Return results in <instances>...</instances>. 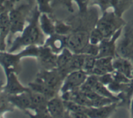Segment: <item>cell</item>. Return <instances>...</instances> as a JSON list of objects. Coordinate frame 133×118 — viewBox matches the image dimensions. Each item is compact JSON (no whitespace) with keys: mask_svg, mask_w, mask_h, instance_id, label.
Returning <instances> with one entry per match:
<instances>
[{"mask_svg":"<svg viewBox=\"0 0 133 118\" xmlns=\"http://www.w3.org/2000/svg\"><path fill=\"white\" fill-rule=\"evenodd\" d=\"M103 39V35L97 27L94 29L89 33V43L90 44L99 45Z\"/></svg>","mask_w":133,"mask_h":118,"instance_id":"obj_28","label":"cell"},{"mask_svg":"<svg viewBox=\"0 0 133 118\" xmlns=\"http://www.w3.org/2000/svg\"><path fill=\"white\" fill-rule=\"evenodd\" d=\"M22 32L23 33L22 35L17 37L13 41L8 52L13 53L23 46L35 44L40 39V31L35 23H31L26 27Z\"/></svg>","mask_w":133,"mask_h":118,"instance_id":"obj_1","label":"cell"},{"mask_svg":"<svg viewBox=\"0 0 133 118\" xmlns=\"http://www.w3.org/2000/svg\"><path fill=\"white\" fill-rule=\"evenodd\" d=\"M99 52V45H95V44L88 43V45L85 47L83 50L82 54L85 55H88V56H92L94 57H97Z\"/></svg>","mask_w":133,"mask_h":118,"instance_id":"obj_29","label":"cell"},{"mask_svg":"<svg viewBox=\"0 0 133 118\" xmlns=\"http://www.w3.org/2000/svg\"><path fill=\"white\" fill-rule=\"evenodd\" d=\"M131 116L133 117V100L131 102Z\"/></svg>","mask_w":133,"mask_h":118,"instance_id":"obj_35","label":"cell"},{"mask_svg":"<svg viewBox=\"0 0 133 118\" xmlns=\"http://www.w3.org/2000/svg\"><path fill=\"white\" fill-rule=\"evenodd\" d=\"M74 54L69 48H64L61 54L57 56V68L61 70H67Z\"/></svg>","mask_w":133,"mask_h":118,"instance_id":"obj_18","label":"cell"},{"mask_svg":"<svg viewBox=\"0 0 133 118\" xmlns=\"http://www.w3.org/2000/svg\"><path fill=\"white\" fill-rule=\"evenodd\" d=\"M65 44H66V39H62V37L54 36L53 35L47 40V45L52 52H55L62 50Z\"/></svg>","mask_w":133,"mask_h":118,"instance_id":"obj_19","label":"cell"},{"mask_svg":"<svg viewBox=\"0 0 133 118\" xmlns=\"http://www.w3.org/2000/svg\"><path fill=\"white\" fill-rule=\"evenodd\" d=\"M10 10H5L0 14V46L1 51L6 48L5 39L10 32V21L9 17Z\"/></svg>","mask_w":133,"mask_h":118,"instance_id":"obj_10","label":"cell"},{"mask_svg":"<svg viewBox=\"0 0 133 118\" xmlns=\"http://www.w3.org/2000/svg\"><path fill=\"white\" fill-rule=\"evenodd\" d=\"M87 73L83 70H76L71 71L66 76L63 86L61 88V92L62 93L75 90L79 88L85 82L87 78Z\"/></svg>","mask_w":133,"mask_h":118,"instance_id":"obj_5","label":"cell"},{"mask_svg":"<svg viewBox=\"0 0 133 118\" xmlns=\"http://www.w3.org/2000/svg\"><path fill=\"white\" fill-rule=\"evenodd\" d=\"M39 5V9L42 13H49L50 11V6L49 2L50 0H37Z\"/></svg>","mask_w":133,"mask_h":118,"instance_id":"obj_31","label":"cell"},{"mask_svg":"<svg viewBox=\"0 0 133 118\" xmlns=\"http://www.w3.org/2000/svg\"><path fill=\"white\" fill-rule=\"evenodd\" d=\"M132 0H111V5L114 7V13L120 17L123 12L129 7Z\"/></svg>","mask_w":133,"mask_h":118,"instance_id":"obj_23","label":"cell"},{"mask_svg":"<svg viewBox=\"0 0 133 118\" xmlns=\"http://www.w3.org/2000/svg\"><path fill=\"white\" fill-rule=\"evenodd\" d=\"M10 21V33L14 34L22 32L24 27V18L20 9H11L9 11Z\"/></svg>","mask_w":133,"mask_h":118,"instance_id":"obj_11","label":"cell"},{"mask_svg":"<svg viewBox=\"0 0 133 118\" xmlns=\"http://www.w3.org/2000/svg\"><path fill=\"white\" fill-rule=\"evenodd\" d=\"M27 55L26 50L18 54H13L11 52L0 51V65L3 67L6 76L10 73H15L21 57Z\"/></svg>","mask_w":133,"mask_h":118,"instance_id":"obj_4","label":"cell"},{"mask_svg":"<svg viewBox=\"0 0 133 118\" xmlns=\"http://www.w3.org/2000/svg\"><path fill=\"white\" fill-rule=\"evenodd\" d=\"M93 90L96 91V93H97L99 95H101V96L110 98V99L114 100V101L118 100V99L112 94L111 91L109 90V88H107L105 85L103 84L102 83H101V82H99V81L96 84V85H95L94 87Z\"/></svg>","mask_w":133,"mask_h":118,"instance_id":"obj_25","label":"cell"},{"mask_svg":"<svg viewBox=\"0 0 133 118\" xmlns=\"http://www.w3.org/2000/svg\"><path fill=\"white\" fill-rule=\"evenodd\" d=\"M61 75L57 71H45L41 74L38 78V81H40L46 86L54 89L61 81Z\"/></svg>","mask_w":133,"mask_h":118,"instance_id":"obj_17","label":"cell"},{"mask_svg":"<svg viewBox=\"0 0 133 118\" xmlns=\"http://www.w3.org/2000/svg\"><path fill=\"white\" fill-rule=\"evenodd\" d=\"M30 95H31L32 108L42 109V108L47 107L48 97H46L45 95L39 93L35 92V91H34L32 93H30Z\"/></svg>","mask_w":133,"mask_h":118,"instance_id":"obj_22","label":"cell"},{"mask_svg":"<svg viewBox=\"0 0 133 118\" xmlns=\"http://www.w3.org/2000/svg\"><path fill=\"white\" fill-rule=\"evenodd\" d=\"M132 65H133V56H132Z\"/></svg>","mask_w":133,"mask_h":118,"instance_id":"obj_37","label":"cell"},{"mask_svg":"<svg viewBox=\"0 0 133 118\" xmlns=\"http://www.w3.org/2000/svg\"><path fill=\"white\" fill-rule=\"evenodd\" d=\"M112 65L115 70L122 73L130 79L133 78V65L129 59L122 57L113 59Z\"/></svg>","mask_w":133,"mask_h":118,"instance_id":"obj_13","label":"cell"},{"mask_svg":"<svg viewBox=\"0 0 133 118\" xmlns=\"http://www.w3.org/2000/svg\"><path fill=\"white\" fill-rule=\"evenodd\" d=\"M98 81L97 76L94 75V74H90V76H87L85 82L79 87V90L81 92H85V91H90V90H93L94 87Z\"/></svg>","mask_w":133,"mask_h":118,"instance_id":"obj_26","label":"cell"},{"mask_svg":"<svg viewBox=\"0 0 133 118\" xmlns=\"http://www.w3.org/2000/svg\"><path fill=\"white\" fill-rule=\"evenodd\" d=\"M38 56L41 59L42 64L45 69L57 68V56L54 55L49 48L40 49Z\"/></svg>","mask_w":133,"mask_h":118,"instance_id":"obj_14","label":"cell"},{"mask_svg":"<svg viewBox=\"0 0 133 118\" xmlns=\"http://www.w3.org/2000/svg\"><path fill=\"white\" fill-rule=\"evenodd\" d=\"M123 22L115 13H105L97 24V28L101 32L104 38H110L119 30Z\"/></svg>","mask_w":133,"mask_h":118,"instance_id":"obj_2","label":"cell"},{"mask_svg":"<svg viewBox=\"0 0 133 118\" xmlns=\"http://www.w3.org/2000/svg\"><path fill=\"white\" fill-rule=\"evenodd\" d=\"M94 1L104 10L106 9L110 4L111 5V0H94Z\"/></svg>","mask_w":133,"mask_h":118,"instance_id":"obj_33","label":"cell"},{"mask_svg":"<svg viewBox=\"0 0 133 118\" xmlns=\"http://www.w3.org/2000/svg\"><path fill=\"white\" fill-rule=\"evenodd\" d=\"M69 30H70V28L67 26L62 23L55 26V33H57L58 35L66 34L68 32Z\"/></svg>","mask_w":133,"mask_h":118,"instance_id":"obj_32","label":"cell"},{"mask_svg":"<svg viewBox=\"0 0 133 118\" xmlns=\"http://www.w3.org/2000/svg\"><path fill=\"white\" fill-rule=\"evenodd\" d=\"M6 76L7 80L6 84L3 87L5 93L7 95H16L25 91H28V89L20 84L15 73H10Z\"/></svg>","mask_w":133,"mask_h":118,"instance_id":"obj_9","label":"cell"},{"mask_svg":"<svg viewBox=\"0 0 133 118\" xmlns=\"http://www.w3.org/2000/svg\"><path fill=\"white\" fill-rule=\"evenodd\" d=\"M96 60H97L96 57L85 55L82 70L85 72L86 73H87V74H91L95 65H96Z\"/></svg>","mask_w":133,"mask_h":118,"instance_id":"obj_27","label":"cell"},{"mask_svg":"<svg viewBox=\"0 0 133 118\" xmlns=\"http://www.w3.org/2000/svg\"><path fill=\"white\" fill-rule=\"evenodd\" d=\"M70 116L71 117H77V118H84L88 117L89 116H88L86 112H70Z\"/></svg>","mask_w":133,"mask_h":118,"instance_id":"obj_34","label":"cell"},{"mask_svg":"<svg viewBox=\"0 0 133 118\" xmlns=\"http://www.w3.org/2000/svg\"><path fill=\"white\" fill-rule=\"evenodd\" d=\"M84 57H85V54H74L72 59L67 68L68 70H71V71L82 70Z\"/></svg>","mask_w":133,"mask_h":118,"instance_id":"obj_24","label":"cell"},{"mask_svg":"<svg viewBox=\"0 0 133 118\" xmlns=\"http://www.w3.org/2000/svg\"><path fill=\"white\" fill-rule=\"evenodd\" d=\"M122 29L118 30L111 37L104 38L103 40L99 44V52L97 57H106V56H114L116 51V41L118 38L120 36Z\"/></svg>","mask_w":133,"mask_h":118,"instance_id":"obj_7","label":"cell"},{"mask_svg":"<svg viewBox=\"0 0 133 118\" xmlns=\"http://www.w3.org/2000/svg\"><path fill=\"white\" fill-rule=\"evenodd\" d=\"M40 24L41 30L44 33L52 35L55 33V26L53 25L51 20L45 13H43L42 16H40Z\"/></svg>","mask_w":133,"mask_h":118,"instance_id":"obj_20","label":"cell"},{"mask_svg":"<svg viewBox=\"0 0 133 118\" xmlns=\"http://www.w3.org/2000/svg\"><path fill=\"white\" fill-rule=\"evenodd\" d=\"M88 43L89 33L84 31H77L66 38L68 48L74 54H82Z\"/></svg>","mask_w":133,"mask_h":118,"instance_id":"obj_3","label":"cell"},{"mask_svg":"<svg viewBox=\"0 0 133 118\" xmlns=\"http://www.w3.org/2000/svg\"><path fill=\"white\" fill-rule=\"evenodd\" d=\"M119 57L132 59L133 56V27H129L116 47Z\"/></svg>","mask_w":133,"mask_h":118,"instance_id":"obj_6","label":"cell"},{"mask_svg":"<svg viewBox=\"0 0 133 118\" xmlns=\"http://www.w3.org/2000/svg\"><path fill=\"white\" fill-rule=\"evenodd\" d=\"M19 1V0H9V1H10V3H14L16 2V1Z\"/></svg>","mask_w":133,"mask_h":118,"instance_id":"obj_36","label":"cell"},{"mask_svg":"<svg viewBox=\"0 0 133 118\" xmlns=\"http://www.w3.org/2000/svg\"><path fill=\"white\" fill-rule=\"evenodd\" d=\"M113 59V57L111 56L97 57L96 65L91 74L99 76L107 73H112L114 70L112 65Z\"/></svg>","mask_w":133,"mask_h":118,"instance_id":"obj_8","label":"cell"},{"mask_svg":"<svg viewBox=\"0 0 133 118\" xmlns=\"http://www.w3.org/2000/svg\"><path fill=\"white\" fill-rule=\"evenodd\" d=\"M98 80L99 82L102 83L103 84L105 85V86H108L114 81V78H113L112 73H110L98 76Z\"/></svg>","mask_w":133,"mask_h":118,"instance_id":"obj_30","label":"cell"},{"mask_svg":"<svg viewBox=\"0 0 133 118\" xmlns=\"http://www.w3.org/2000/svg\"><path fill=\"white\" fill-rule=\"evenodd\" d=\"M30 86H31V89L33 90V91L42 94V95H45L46 97H51L54 94V89L46 86L40 81L38 80L37 82L31 83L30 84Z\"/></svg>","mask_w":133,"mask_h":118,"instance_id":"obj_21","label":"cell"},{"mask_svg":"<svg viewBox=\"0 0 133 118\" xmlns=\"http://www.w3.org/2000/svg\"><path fill=\"white\" fill-rule=\"evenodd\" d=\"M64 104L59 98H53L48 102L47 110L53 117H62L64 112Z\"/></svg>","mask_w":133,"mask_h":118,"instance_id":"obj_15","label":"cell"},{"mask_svg":"<svg viewBox=\"0 0 133 118\" xmlns=\"http://www.w3.org/2000/svg\"><path fill=\"white\" fill-rule=\"evenodd\" d=\"M8 99L12 105L22 109L32 108L29 91H25L16 95H7Z\"/></svg>","mask_w":133,"mask_h":118,"instance_id":"obj_12","label":"cell"},{"mask_svg":"<svg viewBox=\"0 0 133 118\" xmlns=\"http://www.w3.org/2000/svg\"><path fill=\"white\" fill-rule=\"evenodd\" d=\"M116 104L114 103L97 108L90 107L87 114L90 117H107L114 112Z\"/></svg>","mask_w":133,"mask_h":118,"instance_id":"obj_16","label":"cell"}]
</instances>
